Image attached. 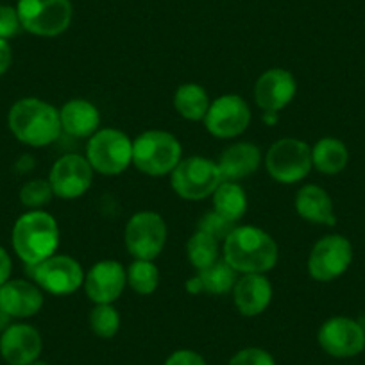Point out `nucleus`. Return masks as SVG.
Masks as SVG:
<instances>
[{
    "label": "nucleus",
    "mask_w": 365,
    "mask_h": 365,
    "mask_svg": "<svg viewBox=\"0 0 365 365\" xmlns=\"http://www.w3.org/2000/svg\"><path fill=\"white\" fill-rule=\"evenodd\" d=\"M222 256L238 274H267L276 267V240L258 226H237L222 244Z\"/></svg>",
    "instance_id": "1"
},
{
    "label": "nucleus",
    "mask_w": 365,
    "mask_h": 365,
    "mask_svg": "<svg viewBox=\"0 0 365 365\" xmlns=\"http://www.w3.org/2000/svg\"><path fill=\"white\" fill-rule=\"evenodd\" d=\"M8 125L20 143L34 149L51 145L63 133L58 108L38 97L16 101L9 108Z\"/></svg>",
    "instance_id": "2"
},
{
    "label": "nucleus",
    "mask_w": 365,
    "mask_h": 365,
    "mask_svg": "<svg viewBox=\"0 0 365 365\" xmlns=\"http://www.w3.org/2000/svg\"><path fill=\"white\" fill-rule=\"evenodd\" d=\"M11 245L26 267L43 262L58 252V220L43 210H29L16 219L11 231Z\"/></svg>",
    "instance_id": "3"
},
{
    "label": "nucleus",
    "mask_w": 365,
    "mask_h": 365,
    "mask_svg": "<svg viewBox=\"0 0 365 365\" xmlns=\"http://www.w3.org/2000/svg\"><path fill=\"white\" fill-rule=\"evenodd\" d=\"M182 160V147L172 133L150 129L133 140V165L153 178L170 175Z\"/></svg>",
    "instance_id": "4"
},
{
    "label": "nucleus",
    "mask_w": 365,
    "mask_h": 365,
    "mask_svg": "<svg viewBox=\"0 0 365 365\" xmlns=\"http://www.w3.org/2000/svg\"><path fill=\"white\" fill-rule=\"evenodd\" d=\"M224 181L217 161L205 156L182 158L170 174L172 190L185 201H205Z\"/></svg>",
    "instance_id": "5"
},
{
    "label": "nucleus",
    "mask_w": 365,
    "mask_h": 365,
    "mask_svg": "<svg viewBox=\"0 0 365 365\" xmlns=\"http://www.w3.org/2000/svg\"><path fill=\"white\" fill-rule=\"evenodd\" d=\"M86 160L97 174H122L133 165V140L120 129H99L88 138Z\"/></svg>",
    "instance_id": "6"
},
{
    "label": "nucleus",
    "mask_w": 365,
    "mask_h": 365,
    "mask_svg": "<svg viewBox=\"0 0 365 365\" xmlns=\"http://www.w3.org/2000/svg\"><path fill=\"white\" fill-rule=\"evenodd\" d=\"M267 174L276 182L294 185L307 178L314 168L312 147L299 138H282L274 142L263 156Z\"/></svg>",
    "instance_id": "7"
},
{
    "label": "nucleus",
    "mask_w": 365,
    "mask_h": 365,
    "mask_svg": "<svg viewBox=\"0 0 365 365\" xmlns=\"http://www.w3.org/2000/svg\"><path fill=\"white\" fill-rule=\"evenodd\" d=\"M22 29L40 38H56L72 24L70 0H19L16 4Z\"/></svg>",
    "instance_id": "8"
},
{
    "label": "nucleus",
    "mask_w": 365,
    "mask_h": 365,
    "mask_svg": "<svg viewBox=\"0 0 365 365\" xmlns=\"http://www.w3.org/2000/svg\"><path fill=\"white\" fill-rule=\"evenodd\" d=\"M167 222L158 212L143 210L125 224L124 244L135 259H156L167 244Z\"/></svg>",
    "instance_id": "9"
},
{
    "label": "nucleus",
    "mask_w": 365,
    "mask_h": 365,
    "mask_svg": "<svg viewBox=\"0 0 365 365\" xmlns=\"http://www.w3.org/2000/svg\"><path fill=\"white\" fill-rule=\"evenodd\" d=\"M353 263V245L344 235H326L319 238L308 255L307 269L310 278L329 283L340 278Z\"/></svg>",
    "instance_id": "10"
},
{
    "label": "nucleus",
    "mask_w": 365,
    "mask_h": 365,
    "mask_svg": "<svg viewBox=\"0 0 365 365\" xmlns=\"http://www.w3.org/2000/svg\"><path fill=\"white\" fill-rule=\"evenodd\" d=\"M31 279L43 292L52 296L76 294L84 283V270L76 258L68 255H52L43 262L27 267Z\"/></svg>",
    "instance_id": "11"
},
{
    "label": "nucleus",
    "mask_w": 365,
    "mask_h": 365,
    "mask_svg": "<svg viewBox=\"0 0 365 365\" xmlns=\"http://www.w3.org/2000/svg\"><path fill=\"white\" fill-rule=\"evenodd\" d=\"M205 128L212 136L231 140L244 135L251 124V108L237 93H226L212 101L205 117Z\"/></svg>",
    "instance_id": "12"
},
{
    "label": "nucleus",
    "mask_w": 365,
    "mask_h": 365,
    "mask_svg": "<svg viewBox=\"0 0 365 365\" xmlns=\"http://www.w3.org/2000/svg\"><path fill=\"white\" fill-rule=\"evenodd\" d=\"M93 174L96 172L88 163L86 156L65 154L52 165L47 181L56 197L63 201H73V199L83 197L90 190Z\"/></svg>",
    "instance_id": "13"
},
{
    "label": "nucleus",
    "mask_w": 365,
    "mask_h": 365,
    "mask_svg": "<svg viewBox=\"0 0 365 365\" xmlns=\"http://www.w3.org/2000/svg\"><path fill=\"white\" fill-rule=\"evenodd\" d=\"M317 342L333 358H353L365 349V328L358 321L344 315L322 322Z\"/></svg>",
    "instance_id": "14"
},
{
    "label": "nucleus",
    "mask_w": 365,
    "mask_h": 365,
    "mask_svg": "<svg viewBox=\"0 0 365 365\" xmlns=\"http://www.w3.org/2000/svg\"><path fill=\"white\" fill-rule=\"evenodd\" d=\"M128 285L125 269L117 259H103L84 274V292L93 304H113Z\"/></svg>",
    "instance_id": "15"
},
{
    "label": "nucleus",
    "mask_w": 365,
    "mask_h": 365,
    "mask_svg": "<svg viewBox=\"0 0 365 365\" xmlns=\"http://www.w3.org/2000/svg\"><path fill=\"white\" fill-rule=\"evenodd\" d=\"M43 340L34 326L11 322L0 333V356L8 365H31L40 358Z\"/></svg>",
    "instance_id": "16"
},
{
    "label": "nucleus",
    "mask_w": 365,
    "mask_h": 365,
    "mask_svg": "<svg viewBox=\"0 0 365 365\" xmlns=\"http://www.w3.org/2000/svg\"><path fill=\"white\" fill-rule=\"evenodd\" d=\"M296 91L297 81L292 72L285 68H270L258 77L252 93L259 110L279 113L292 103Z\"/></svg>",
    "instance_id": "17"
},
{
    "label": "nucleus",
    "mask_w": 365,
    "mask_h": 365,
    "mask_svg": "<svg viewBox=\"0 0 365 365\" xmlns=\"http://www.w3.org/2000/svg\"><path fill=\"white\" fill-rule=\"evenodd\" d=\"M43 290L29 279H9L0 287V310L11 319H29L43 307Z\"/></svg>",
    "instance_id": "18"
},
{
    "label": "nucleus",
    "mask_w": 365,
    "mask_h": 365,
    "mask_svg": "<svg viewBox=\"0 0 365 365\" xmlns=\"http://www.w3.org/2000/svg\"><path fill=\"white\" fill-rule=\"evenodd\" d=\"M231 292L235 308L244 317L262 315L272 301V285L265 274H242Z\"/></svg>",
    "instance_id": "19"
},
{
    "label": "nucleus",
    "mask_w": 365,
    "mask_h": 365,
    "mask_svg": "<svg viewBox=\"0 0 365 365\" xmlns=\"http://www.w3.org/2000/svg\"><path fill=\"white\" fill-rule=\"evenodd\" d=\"M263 154L258 145L251 142H237L222 150L217 160L224 181H240L259 168Z\"/></svg>",
    "instance_id": "20"
},
{
    "label": "nucleus",
    "mask_w": 365,
    "mask_h": 365,
    "mask_svg": "<svg viewBox=\"0 0 365 365\" xmlns=\"http://www.w3.org/2000/svg\"><path fill=\"white\" fill-rule=\"evenodd\" d=\"M61 131L72 138H90L99 131L101 113L93 103L86 99H72L59 110Z\"/></svg>",
    "instance_id": "21"
},
{
    "label": "nucleus",
    "mask_w": 365,
    "mask_h": 365,
    "mask_svg": "<svg viewBox=\"0 0 365 365\" xmlns=\"http://www.w3.org/2000/svg\"><path fill=\"white\" fill-rule=\"evenodd\" d=\"M296 212L301 219L312 224H321V226H335L336 215L335 206L328 192L319 185H303L297 190Z\"/></svg>",
    "instance_id": "22"
},
{
    "label": "nucleus",
    "mask_w": 365,
    "mask_h": 365,
    "mask_svg": "<svg viewBox=\"0 0 365 365\" xmlns=\"http://www.w3.org/2000/svg\"><path fill=\"white\" fill-rule=\"evenodd\" d=\"M312 163L321 174L336 175L349 163V150L342 140L335 136H324L312 147Z\"/></svg>",
    "instance_id": "23"
},
{
    "label": "nucleus",
    "mask_w": 365,
    "mask_h": 365,
    "mask_svg": "<svg viewBox=\"0 0 365 365\" xmlns=\"http://www.w3.org/2000/svg\"><path fill=\"white\" fill-rule=\"evenodd\" d=\"M210 104L212 101H210L208 91L197 83L181 84L174 93V108L185 120H205Z\"/></svg>",
    "instance_id": "24"
},
{
    "label": "nucleus",
    "mask_w": 365,
    "mask_h": 365,
    "mask_svg": "<svg viewBox=\"0 0 365 365\" xmlns=\"http://www.w3.org/2000/svg\"><path fill=\"white\" fill-rule=\"evenodd\" d=\"M213 210L230 222L237 224L247 212V194L238 181H222L212 195Z\"/></svg>",
    "instance_id": "25"
},
{
    "label": "nucleus",
    "mask_w": 365,
    "mask_h": 365,
    "mask_svg": "<svg viewBox=\"0 0 365 365\" xmlns=\"http://www.w3.org/2000/svg\"><path fill=\"white\" fill-rule=\"evenodd\" d=\"M197 278L201 282L202 294H213V296H222L233 290L235 283L238 279V272L226 262V259H217L213 265L199 270Z\"/></svg>",
    "instance_id": "26"
},
{
    "label": "nucleus",
    "mask_w": 365,
    "mask_h": 365,
    "mask_svg": "<svg viewBox=\"0 0 365 365\" xmlns=\"http://www.w3.org/2000/svg\"><path fill=\"white\" fill-rule=\"evenodd\" d=\"M220 242L215 240L210 235L202 233V231L195 230V233L188 238L187 244V255H188V262L192 263L195 270H202L206 267L213 265L219 258L220 252Z\"/></svg>",
    "instance_id": "27"
},
{
    "label": "nucleus",
    "mask_w": 365,
    "mask_h": 365,
    "mask_svg": "<svg viewBox=\"0 0 365 365\" xmlns=\"http://www.w3.org/2000/svg\"><path fill=\"white\" fill-rule=\"evenodd\" d=\"M128 285L138 296H150L160 285V270L153 259H135L125 269Z\"/></svg>",
    "instance_id": "28"
},
{
    "label": "nucleus",
    "mask_w": 365,
    "mask_h": 365,
    "mask_svg": "<svg viewBox=\"0 0 365 365\" xmlns=\"http://www.w3.org/2000/svg\"><path fill=\"white\" fill-rule=\"evenodd\" d=\"M90 329L99 339H113L120 329V314L113 304H96L88 315Z\"/></svg>",
    "instance_id": "29"
},
{
    "label": "nucleus",
    "mask_w": 365,
    "mask_h": 365,
    "mask_svg": "<svg viewBox=\"0 0 365 365\" xmlns=\"http://www.w3.org/2000/svg\"><path fill=\"white\" fill-rule=\"evenodd\" d=\"M54 197L47 179H31L20 188V202L29 210H41Z\"/></svg>",
    "instance_id": "30"
},
{
    "label": "nucleus",
    "mask_w": 365,
    "mask_h": 365,
    "mask_svg": "<svg viewBox=\"0 0 365 365\" xmlns=\"http://www.w3.org/2000/svg\"><path fill=\"white\" fill-rule=\"evenodd\" d=\"M235 227H237V224H233V222H230L227 219H224V217L219 215L215 210H213V212H206L205 215L197 220V224H195V230L210 235V237H213L215 240H219V242L226 240Z\"/></svg>",
    "instance_id": "31"
},
{
    "label": "nucleus",
    "mask_w": 365,
    "mask_h": 365,
    "mask_svg": "<svg viewBox=\"0 0 365 365\" xmlns=\"http://www.w3.org/2000/svg\"><path fill=\"white\" fill-rule=\"evenodd\" d=\"M230 365H276V360L262 347H245L233 354Z\"/></svg>",
    "instance_id": "32"
},
{
    "label": "nucleus",
    "mask_w": 365,
    "mask_h": 365,
    "mask_svg": "<svg viewBox=\"0 0 365 365\" xmlns=\"http://www.w3.org/2000/svg\"><path fill=\"white\" fill-rule=\"evenodd\" d=\"M22 31L19 11L11 6L0 4V40H11Z\"/></svg>",
    "instance_id": "33"
},
{
    "label": "nucleus",
    "mask_w": 365,
    "mask_h": 365,
    "mask_svg": "<svg viewBox=\"0 0 365 365\" xmlns=\"http://www.w3.org/2000/svg\"><path fill=\"white\" fill-rule=\"evenodd\" d=\"M163 365H208L205 358L192 349H178L165 360Z\"/></svg>",
    "instance_id": "34"
},
{
    "label": "nucleus",
    "mask_w": 365,
    "mask_h": 365,
    "mask_svg": "<svg viewBox=\"0 0 365 365\" xmlns=\"http://www.w3.org/2000/svg\"><path fill=\"white\" fill-rule=\"evenodd\" d=\"M11 272H13L11 256H9V252L0 245V287L11 279Z\"/></svg>",
    "instance_id": "35"
},
{
    "label": "nucleus",
    "mask_w": 365,
    "mask_h": 365,
    "mask_svg": "<svg viewBox=\"0 0 365 365\" xmlns=\"http://www.w3.org/2000/svg\"><path fill=\"white\" fill-rule=\"evenodd\" d=\"M13 65V48L9 40H0V76H4Z\"/></svg>",
    "instance_id": "36"
},
{
    "label": "nucleus",
    "mask_w": 365,
    "mask_h": 365,
    "mask_svg": "<svg viewBox=\"0 0 365 365\" xmlns=\"http://www.w3.org/2000/svg\"><path fill=\"white\" fill-rule=\"evenodd\" d=\"M187 292L188 294H194V296H197V294H202V289H201V282H199L197 274H195L194 278H190L187 282Z\"/></svg>",
    "instance_id": "37"
},
{
    "label": "nucleus",
    "mask_w": 365,
    "mask_h": 365,
    "mask_svg": "<svg viewBox=\"0 0 365 365\" xmlns=\"http://www.w3.org/2000/svg\"><path fill=\"white\" fill-rule=\"evenodd\" d=\"M263 122L269 125H274L276 122H278V113L276 111H263Z\"/></svg>",
    "instance_id": "38"
},
{
    "label": "nucleus",
    "mask_w": 365,
    "mask_h": 365,
    "mask_svg": "<svg viewBox=\"0 0 365 365\" xmlns=\"http://www.w3.org/2000/svg\"><path fill=\"white\" fill-rule=\"evenodd\" d=\"M31 365H48V364H47V361H41L40 358H38V360L33 361V364H31Z\"/></svg>",
    "instance_id": "39"
}]
</instances>
